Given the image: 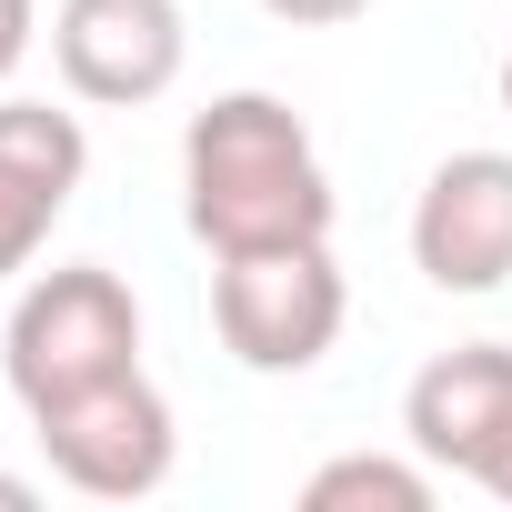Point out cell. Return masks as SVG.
<instances>
[{"mask_svg":"<svg viewBox=\"0 0 512 512\" xmlns=\"http://www.w3.org/2000/svg\"><path fill=\"white\" fill-rule=\"evenodd\" d=\"M272 21H292V31H342V21H362L372 0H262Z\"/></svg>","mask_w":512,"mask_h":512,"instance_id":"30bf717a","label":"cell"},{"mask_svg":"<svg viewBox=\"0 0 512 512\" xmlns=\"http://www.w3.org/2000/svg\"><path fill=\"white\" fill-rule=\"evenodd\" d=\"M412 272L432 292H502L512 282V151L432 161L412 201Z\"/></svg>","mask_w":512,"mask_h":512,"instance_id":"8992f818","label":"cell"},{"mask_svg":"<svg viewBox=\"0 0 512 512\" xmlns=\"http://www.w3.org/2000/svg\"><path fill=\"white\" fill-rule=\"evenodd\" d=\"M41 502V482H21V472H0V512H31Z\"/></svg>","mask_w":512,"mask_h":512,"instance_id":"7c38bea8","label":"cell"},{"mask_svg":"<svg viewBox=\"0 0 512 512\" xmlns=\"http://www.w3.org/2000/svg\"><path fill=\"white\" fill-rule=\"evenodd\" d=\"M302 512H432V462H392V452H342L302 482Z\"/></svg>","mask_w":512,"mask_h":512,"instance_id":"9c48e42d","label":"cell"},{"mask_svg":"<svg viewBox=\"0 0 512 512\" xmlns=\"http://www.w3.org/2000/svg\"><path fill=\"white\" fill-rule=\"evenodd\" d=\"M51 61L71 81V101L101 111H141L181 81L191 31H181V0H61L51 11Z\"/></svg>","mask_w":512,"mask_h":512,"instance_id":"5b68a950","label":"cell"},{"mask_svg":"<svg viewBox=\"0 0 512 512\" xmlns=\"http://www.w3.org/2000/svg\"><path fill=\"white\" fill-rule=\"evenodd\" d=\"M482 492H492V502H502V512H512V452H502V472H492V482H482Z\"/></svg>","mask_w":512,"mask_h":512,"instance_id":"4fadbf2b","label":"cell"},{"mask_svg":"<svg viewBox=\"0 0 512 512\" xmlns=\"http://www.w3.org/2000/svg\"><path fill=\"white\" fill-rule=\"evenodd\" d=\"M181 221L211 262L231 251H282V241H332V171L302 131L292 101L272 91H221L181 131Z\"/></svg>","mask_w":512,"mask_h":512,"instance_id":"6da1fadb","label":"cell"},{"mask_svg":"<svg viewBox=\"0 0 512 512\" xmlns=\"http://www.w3.org/2000/svg\"><path fill=\"white\" fill-rule=\"evenodd\" d=\"M31 31H41V11H31V0H0V81L31 61Z\"/></svg>","mask_w":512,"mask_h":512,"instance_id":"8fae6325","label":"cell"},{"mask_svg":"<svg viewBox=\"0 0 512 512\" xmlns=\"http://www.w3.org/2000/svg\"><path fill=\"white\" fill-rule=\"evenodd\" d=\"M91 171V131L51 101H0V282L31 272V251L51 241V221L71 211Z\"/></svg>","mask_w":512,"mask_h":512,"instance_id":"ba28073f","label":"cell"},{"mask_svg":"<svg viewBox=\"0 0 512 512\" xmlns=\"http://www.w3.org/2000/svg\"><path fill=\"white\" fill-rule=\"evenodd\" d=\"M402 442L432 462V472H462V482H492L502 452H512V352L502 342H452L412 372L402 392Z\"/></svg>","mask_w":512,"mask_h":512,"instance_id":"52a82bcc","label":"cell"},{"mask_svg":"<svg viewBox=\"0 0 512 512\" xmlns=\"http://www.w3.org/2000/svg\"><path fill=\"white\" fill-rule=\"evenodd\" d=\"M502 111H512V51H502Z\"/></svg>","mask_w":512,"mask_h":512,"instance_id":"5bb4252c","label":"cell"},{"mask_svg":"<svg viewBox=\"0 0 512 512\" xmlns=\"http://www.w3.org/2000/svg\"><path fill=\"white\" fill-rule=\"evenodd\" d=\"M211 322H221V352L241 372H312L342 342V322H352V292H342L332 241L231 251V262L211 272Z\"/></svg>","mask_w":512,"mask_h":512,"instance_id":"3957f363","label":"cell"},{"mask_svg":"<svg viewBox=\"0 0 512 512\" xmlns=\"http://www.w3.org/2000/svg\"><path fill=\"white\" fill-rule=\"evenodd\" d=\"M31 432H41L51 472L91 502H151L181 462V432H171V402H161L151 372H111V382L31 412Z\"/></svg>","mask_w":512,"mask_h":512,"instance_id":"277c9868","label":"cell"},{"mask_svg":"<svg viewBox=\"0 0 512 512\" xmlns=\"http://www.w3.org/2000/svg\"><path fill=\"white\" fill-rule=\"evenodd\" d=\"M0 372H11L21 412H51L111 372H141V302L111 262H61L11 302V332H0Z\"/></svg>","mask_w":512,"mask_h":512,"instance_id":"7a4b0ae2","label":"cell"}]
</instances>
